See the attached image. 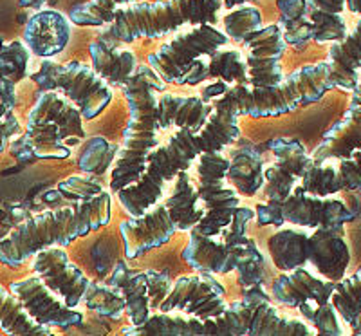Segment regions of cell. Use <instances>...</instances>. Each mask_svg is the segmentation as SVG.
I'll return each mask as SVG.
<instances>
[{"label":"cell","instance_id":"6da1fadb","mask_svg":"<svg viewBox=\"0 0 361 336\" xmlns=\"http://www.w3.org/2000/svg\"><path fill=\"white\" fill-rule=\"evenodd\" d=\"M237 118L228 109H215L206 127L199 134L192 128H179L170 138L169 145L157 147L148 157V167L141 179L134 185L119 190V203L130 217H140L147 210L157 205L163 196V186L177 177L183 170H188L192 161L202 152L224 150L235 143L240 136Z\"/></svg>","mask_w":361,"mask_h":336},{"label":"cell","instance_id":"7a4b0ae2","mask_svg":"<svg viewBox=\"0 0 361 336\" xmlns=\"http://www.w3.org/2000/svg\"><path fill=\"white\" fill-rule=\"evenodd\" d=\"M111 222V196L102 192L80 205L51 210L17 226L0 242V260L18 266L29 257L51 246H69Z\"/></svg>","mask_w":361,"mask_h":336},{"label":"cell","instance_id":"3957f363","mask_svg":"<svg viewBox=\"0 0 361 336\" xmlns=\"http://www.w3.org/2000/svg\"><path fill=\"white\" fill-rule=\"evenodd\" d=\"M164 87L166 82L150 66L137 67L134 76L123 85L130 116L123 132V147L112 168V192L118 193L125 186L137 183L147 170L152 150L159 147L156 92H163Z\"/></svg>","mask_w":361,"mask_h":336},{"label":"cell","instance_id":"277c9868","mask_svg":"<svg viewBox=\"0 0 361 336\" xmlns=\"http://www.w3.org/2000/svg\"><path fill=\"white\" fill-rule=\"evenodd\" d=\"M224 8L222 0H157L121 6L114 20L98 35L111 45L137 38H159L186 24H215Z\"/></svg>","mask_w":361,"mask_h":336},{"label":"cell","instance_id":"5b68a950","mask_svg":"<svg viewBox=\"0 0 361 336\" xmlns=\"http://www.w3.org/2000/svg\"><path fill=\"white\" fill-rule=\"evenodd\" d=\"M331 83L329 62L304 66L291 73L282 83L273 87L235 85L228 95L215 100V109H228L235 116L251 118H276L293 112L300 105H312L320 102Z\"/></svg>","mask_w":361,"mask_h":336},{"label":"cell","instance_id":"8992f818","mask_svg":"<svg viewBox=\"0 0 361 336\" xmlns=\"http://www.w3.org/2000/svg\"><path fill=\"white\" fill-rule=\"evenodd\" d=\"M255 215L257 212L251 208H238L224 242H215L212 237L199 234L193 228L190 232L188 246L183 251V258L195 271L217 275L237 271L238 284L243 289L264 284L266 260L253 239L246 235L247 222Z\"/></svg>","mask_w":361,"mask_h":336},{"label":"cell","instance_id":"52a82bcc","mask_svg":"<svg viewBox=\"0 0 361 336\" xmlns=\"http://www.w3.org/2000/svg\"><path fill=\"white\" fill-rule=\"evenodd\" d=\"M199 199L201 197L192 186L188 172L183 170L177 174L169 201L154 205L140 217H130L119 224L127 258H137L154 248L163 246L176 232H192L206 213V210L197 208Z\"/></svg>","mask_w":361,"mask_h":336},{"label":"cell","instance_id":"ba28073f","mask_svg":"<svg viewBox=\"0 0 361 336\" xmlns=\"http://www.w3.org/2000/svg\"><path fill=\"white\" fill-rule=\"evenodd\" d=\"M224 31L237 44L246 45L247 67L251 87H273L283 82L280 60L288 47L280 25L271 24L262 28V13L253 6L243 4L231 9L224 18Z\"/></svg>","mask_w":361,"mask_h":336},{"label":"cell","instance_id":"9c48e42d","mask_svg":"<svg viewBox=\"0 0 361 336\" xmlns=\"http://www.w3.org/2000/svg\"><path fill=\"white\" fill-rule=\"evenodd\" d=\"M40 90H62L82 111L83 119H94L112 102V89L92 67L80 62L56 64L44 58L40 69L31 76Z\"/></svg>","mask_w":361,"mask_h":336},{"label":"cell","instance_id":"30bf717a","mask_svg":"<svg viewBox=\"0 0 361 336\" xmlns=\"http://www.w3.org/2000/svg\"><path fill=\"white\" fill-rule=\"evenodd\" d=\"M304 320L282 318L271 302H231L224 315L202 320L201 336H311Z\"/></svg>","mask_w":361,"mask_h":336},{"label":"cell","instance_id":"8fae6325","mask_svg":"<svg viewBox=\"0 0 361 336\" xmlns=\"http://www.w3.org/2000/svg\"><path fill=\"white\" fill-rule=\"evenodd\" d=\"M257 222L260 226H282L283 222L304 228H341L354 219L350 208L340 199L316 196L304 186L293 190L283 201H267L257 205Z\"/></svg>","mask_w":361,"mask_h":336},{"label":"cell","instance_id":"7c38bea8","mask_svg":"<svg viewBox=\"0 0 361 336\" xmlns=\"http://www.w3.org/2000/svg\"><path fill=\"white\" fill-rule=\"evenodd\" d=\"M228 168L230 160L222 150L202 152L199 156V197L204 201L206 213L195 230L208 237H215L226 226H230L235 213L240 208L237 192L226 185Z\"/></svg>","mask_w":361,"mask_h":336},{"label":"cell","instance_id":"4fadbf2b","mask_svg":"<svg viewBox=\"0 0 361 336\" xmlns=\"http://www.w3.org/2000/svg\"><path fill=\"white\" fill-rule=\"evenodd\" d=\"M230 40L228 33L214 24H199L188 33L161 45L156 53L148 56V66L166 83H177L197 58L214 54Z\"/></svg>","mask_w":361,"mask_h":336},{"label":"cell","instance_id":"5bb4252c","mask_svg":"<svg viewBox=\"0 0 361 336\" xmlns=\"http://www.w3.org/2000/svg\"><path fill=\"white\" fill-rule=\"evenodd\" d=\"M226 289L214 273L199 271L197 275H183L173 282L172 292L161 304L159 311H183L202 320L224 315L230 304H226Z\"/></svg>","mask_w":361,"mask_h":336},{"label":"cell","instance_id":"9a60e30c","mask_svg":"<svg viewBox=\"0 0 361 336\" xmlns=\"http://www.w3.org/2000/svg\"><path fill=\"white\" fill-rule=\"evenodd\" d=\"M269 152L275 156V164L266 168V185L264 193L267 201L280 203L288 199L295 190V181H302L314 167V160L305 152L298 140L275 138L267 143Z\"/></svg>","mask_w":361,"mask_h":336},{"label":"cell","instance_id":"2e32d148","mask_svg":"<svg viewBox=\"0 0 361 336\" xmlns=\"http://www.w3.org/2000/svg\"><path fill=\"white\" fill-rule=\"evenodd\" d=\"M33 270L58 296H62L69 308L85 302L94 287V282H90L82 270L71 263L63 246H51L38 251L35 255Z\"/></svg>","mask_w":361,"mask_h":336},{"label":"cell","instance_id":"e0dca14e","mask_svg":"<svg viewBox=\"0 0 361 336\" xmlns=\"http://www.w3.org/2000/svg\"><path fill=\"white\" fill-rule=\"evenodd\" d=\"M9 289L33 316L37 322L47 328L69 329L83 324V315L69 308L63 299L60 300L56 293L42 280V277H27L9 284Z\"/></svg>","mask_w":361,"mask_h":336},{"label":"cell","instance_id":"ac0fdd59","mask_svg":"<svg viewBox=\"0 0 361 336\" xmlns=\"http://www.w3.org/2000/svg\"><path fill=\"white\" fill-rule=\"evenodd\" d=\"M357 150H361V80L353 90L350 107L343 118L325 132L324 141L312 152V160L314 164L349 160Z\"/></svg>","mask_w":361,"mask_h":336},{"label":"cell","instance_id":"d6986e66","mask_svg":"<svg viewBox=\"0 0 361 336\" xmlns=\"http://www.w3.org/2000/svg\"><path fill=\"white\" fill-rule=\"evenodd\" d=\"M73 22L63 13L44 9L29 18L24 29V42L31 53L40 58H53L62 53L71 40Z\"/></svg>","mask_w":361,"mask_h":336},{"label":"cell","instance_id":"ffe728a7","mask_svg":"<svg viewBox=\"0 0 361 336\" xmlns=\"http://www.w3.org/2000/svg\"><path fill=\"white\" fill-rule=\"evenodd\" d=\"M334 289L336 282L329 279H316L302 266L293 271H283L280 277H276L271 287V296L282 306L300 308L307 300H314L318 304L331 302Z\"/></svg>","mask_w":361,"mask_h":336},{"label":"cell","instance_id":"44dd1931","mask_svg":"<svg viewBox=\"0 0 361 336\" xmlns=\"http://www.w3.org/2000/svg\"><path fill=\"white\" fill-rule=\"evenodd\" d=\"M11 154L20 163L35 160H67L69 145L63 143L60 125L54 121H27V131L11 143Z\"/></svg>","mask_w":361,"mask_h":336},{"label":"cell","instance_id":"7402d4cb","mask_svg":"<svg viewBox=\"0 0 361 336\" xmlns=\"http://www.w3.org/2000/svg\"><path fill=\"white\" fill-rule=\"evenodd\" d=\"M27 121H54L60 125L62 140L66 145H78L85 138L83 116L78 107L66 95H58L56 90H42L37 103L27 114Z\"/></svg>","mask_w":361,"mask_h":336},{"label":"cell","instance_id":"603a6c76","mask_svg":"<svg viewBox=\"0 0 361 336\" xmlns=\"http://www.w3.org/2000/svg\"><path fill=\"white\" fill-rule=\"evenodd\" d=\"M340 230L341 228H316L309 237V263L333 282L345 279L350 264V250Z\"/></svg>","mask_w":361,"mask_h":336},{"label":"cell","instance_id":"cb8c5ba5","mask_svg":"<svg viewBox=\"0 0 361 336\" xmlns=\"http://www.w3.org/2000/svg\"><path fill=\"white\" fill-rule=\"evenodd\" d=\"M302 186L316 196H334L341 190L361 192V150L349 160H340L336 167L314 164L302 179Z\"/></svg>","mask_w":361,"mask_h":336},{"label":"cell","instance_id":"d4e9b609","mask_svg":"<svg viewBox=\"0 0 361 336\" xmlns=\"http://www.w3.org/2000/svg\"><path fill=\"white\" fill-rule=\"evenodd\" d=\"M215 107L199 96L163 95L157 100V125L159 128H192L195 134L206 127Z\"/></svg>","mask_w":361,"mask_h":336},{"label":"cell","instance_id":"484cf974","mask_svg":"<svg viewBox=\"0 0 361 336\" xmlns=\"http://www.w3.org/2000/svg\"><path fill=\"white\" fill-rule=\"evenodd\" d=\"M329 66L333 87L354 90L360 83L361 67V20L347 33L343 40H338L329 47Z\"/></svg>","mask_w":361,"mask_h":336},{"label":"cell","instance_id":"4316f807","mask_svg":"<svg viewBox=\"0 0 361 336\" xmlns=\"http://www.w3.org/2000/svg\"><path fill=\"white\" fill-rule=\"evenodd\" d=\"M92 69L111 85L123 87L137 71V58L132 51H119L105 40L90 42L89 45Z\"/></svg>","mask_w":361,"mask_h":336},{"label":"cell","instance_id":"83f0119b","mask_svg":"<svg viewBox=\"0 0 361 336\" xmlns=\"http://www.w3.org/2000/svg\"><path fill=\"white\" fill-rule=\"evenodd\" d=\"M119 292L123 293L127 300V315L132 325L143 324L150 318V299H148L147 271L130 270L125 263H119L114 268L111 282Z\"/></svg>","mask_w":361,"mask_h":336},{"label":"cell","instance_id":"f1b7e54d","mask_svg":"<svg viewBox=\"0 0 361 336\" xmlns=\"http://www.w3.org/2000/svg\"><path fill=\"white\" fill-rule=\"evenodd\" d=\"M226 179L246 197H253L266 185V168L255 148H237L230 160Z\"/></svg>","mask_w":361,"mask_h":336},{"label":"cell","instance_id":"f546056e","mask_svg":"<svg viewBox=\"0 0 361 336\" xmlns=\"http://www.w3.org/2000/svg\"><path fill=\"white\" fill-rule=\"evenodd\" d=\"M347 0H309V17L314 25V38L318 44L343 40L347 37V24L343 9Z\"/></svg>","mask_w":361,"mask_h":336},{"label":"cell","instance_id":"4dcf8cb0","mask_svg":"<svg viewBox=\"0 0 361 336\" xmlns=\"http://www.w3.org/2000/svg\"><path fill=\"white\" fill-rule=\"evenodd\" d=\"M276 270L293 271L309 263V235L300 230H280L267 241Z\"/></svg>","mask_w":361,"mask_h":336},{"label":"cell","instance_id":"1f68e13d","mask_svg":"<svg viewBox=\"0 0 361 336\" xmlns=\"http://www.w3.org/2000/svg\"><path fill=\"white\" fill-rule=\"evenodd\" d=\"M202 318L159 311L140 325L123 329L127 336H201Z\"/></svg>","mask_w":361,"mask_h":336},{"label":"cell","instance_id":"d6a6232c","mask_svg":"<svg viewBox=\"0 0 361 336\" xmlns=\"http://www.w3.org/2000/svg\"><path fill=\"white\" fill-rule=\"evenodd\" d=\"M0 328L15 336H53V331L29 315L24 304L6 287L0 289Z\"/></svg>","mask_w":361,"mask_h":336},{"label":"cell","instance_id":"836d02e7","mask_svg":"<svg viewBox=\"0 0 361 336\" xmlns=\"http://www.w3.org/2000/svg\"><path fill=\"white\" fill-rule=\"evenodd\" d=\"M280 8V25L283 37L296 49L307 45L314 38V25L309 17V0H276Z\"/></svg>","mask_w":361,"mask_h":336},{"label":"cell","instance_id":"e575fe53","mask_svg":"<svg viewBox=\"0 0 361 336\" xmlns=\"http://www.w3.org/2000/svg\"><path fill=\"white\" fill-rule=\"evenodd\" d=\"M137 0H89L71 9L69 18L74 25H109L121 6L134 4Z\"/></svg>","mask_w":361,"mask_h":336},{"label":"cell","instance_id":"d590c367","mask_svg":"<svg viewBox=\"0 0 361 336\" xmlns=\"http://www.w3.org/2000/svg\"><path fill=\"white\" fill-rule=\"evenodd\" d=\"M208 64L212 78H221L228 83L235 82L238 85L250 83V67L238 49L215 51L214 54H209Z\"/></svg>","mask_w":361,"mask_h":336},{"label":"cell","instance_id":"8d00e7d4","mask_svg":"<svg viewBox=\"0 0 361 336\" xmlns=\"http://www.w3.org/2000/svg\"><path fill=\"white\" fill-rule=\"evenodd\" d=\"M331 300L336 306L341 318L353 328L357 316L361 315V268L354 275L336 282V289Z\"/></svg>","mask_w":361,"mask_h":336},{"label":"cell","instance_id":"74e56055","mask_svg":"<svg viewBox=\"0 0 361 336\" xmlns=\"http://www.w3.org/2000/svg\"><path fill=\"white\" fill-rule=\"evenodd\" d=\"M85 306L90 311H96L98 315L107 316V318H121L123 313H127V300L123 293L118 287L105 286V284H94L92 292L85 299Z\"/></svg>","mask_w":361,"mask_h":336},{"label":"cell","instance_id":"f35d334b","mask_svg":"<svg viewBox=\"0 0 361 336\" xmlns=\"http://www.w3.org/2000/svg\"><path fill=\"white\" fill-rule=\"evenodd\" d=\"M31 58V49L27 44L20 40L4 42L0 53V66H2V80L11 83H20L27 74V64Z\"/></svg>","mask_w":361,"mask_h":336},{"label":"cell","instance_id":"ab89813d","mask_svg":"<svg viewBox=\"0 0 361 336\" xmlns=\"http://www.w3.org/2000/svg\"><path fill=\"white\" fill-rule=\"evenodd\" d=\"M338 309L336 306L331 302H325V304H318L312 313V318L311 322L314 324L316 332L318 335H325V336H340L343 335L340 328V320H338Z\"/></svg>","mask_w":361,"mask_h":336},{"label":"cell","instance_id":"60d3db41","mask_svg":"<svg viewBox=\"0 0 361 336\" xmlns=\"http://www.w3.org/2000/svg\"><path fill=\"white\" fill-rule=\"evenodd\" d=\"M147 286H148V299H150V309L159 311L161 304L170 295L173 287V280L170 279L169 273H161L156 270H147Z\"/></svg>","mask_w":361,"mask_h":336},{"label":"cell","instance_id":"b9f144b4","mask_svg":"<svg viewBox=\"0 0 361 336\" xmlns=\"http://www.w3.org/2000/svg\"><path fill=\"white\" fill-rule=\"evenodd\" d=\"M99 140H102V138H96V140L89 141V143H87V147L83 148L82 154H80L78 163H80V168H82L83 172L103 174L109 168V164H111L112 156L103 157L102 154H99V150H98Z\"/></svg>","mask_w":361,"mask_h":336},{"label":"cell","instance_id":"7bdbcfd3","mask_svg":"<svg viewBox=\"0 0 361 336\" xmlns=\"http://www.w3.org/2000/svg\"><path fill=\"white\" fill-rule=\"evenodd\" d=\"M208 78H212L209 64H204L201 58H197V60L190 66V69L186 71L185 76L177 82V85H197V83L204 82V80Z\"/></svg>","mask_w":361,"mask_h":336},{"label":"cell","instance_id":"ee69618b","mask_svg":"<svg viewBox=\"0 0 361 336\" xmlns=\"http://www.w3.org/2000/svg\"><path fill=\"white\" fill-rule=\"evenodd\" d=\"M20 132V124L18 118L15 116V111H4L2 112V150L8 148V141L11 136Z\"/></svg>","mask_w":361,"mask_h":336},{"label":"cell","instance_id":"f6af8a7d","mask_svg":"<svg viewBox=\"0 0 361 336\" xmlns=\"http://www.w3.org/2000/svg\"><path fill=\"white\" fill-rule=\"evenodd\" d=\"M15 83L2 80L0 83V100H2V109L4 111H13L17 107V92H15Z\"/></svg>","mask_w":361,"mask_h":336},{"label":"cell","instance_id":"bcb514c9","mask_svg":"<svg viewBox=\"0 0 361 336\" xmlns=\"http://www.w3.org/2000/svg\"><path fill=\"white\" fill-rule=\"evenodd\" d=\"M230 89L231 87L228 85V82H224V80L219 78L217 82H214L212 85H208L204 90H202L201 98L204 100V102H209V100H221L222 96L228 95V90Z\"/></svg>","mask_w":361,"mask_h":336},{"label":"cell","instance_id":"7dc6e473","mask_svg":"<svg viewBox=\"0 0 361 336\" xmlns=\"http://www.w3.org/2000/svg\"><path fill=\"white\" fill-rule=\"evenodd\" d=\"M347 9H349L350 13L361 15V0H347Z\"/></svg>","mask_w":361,"mask_h":336},{"label":"cell","instance_id":"c3c4849f","mask_svg":"<svg viewBox=\"0 0 361 336\" xmlns=\"http://www.w3.org/2000/svg\"><path fill=\"white\" fill-rule=\"evenodd\" d=\"M18 2H20V6H24V8H40L45 0H18Z\"/></svg>","mask_w":361,"mask_h":336},{"label":"cell","instance_id":"681fc988","mask_svg":"<svg viewBox=\"0 0 361 336\" xmlns=\"http://www.w3.org/2000/svg\"><path fill=\"white\" fill-rule=\"evenodd\" d=\"M247 2H253V0H224V8H237V6L247 4Z\"/></svg>","mask_w":361,"mask_h":336},{"label":"cell","instance_id":"f907efd6","mask_svg":"<svg viewBox=\"0 0 361 336\" xmlns=\"http://www.w3.org/2000/svg\"><path fill=\"white\" fill-rule=\"evenodd\" d=\"M353 332L354 335H357V336H361V315L357 316V320H356V324L353 325Z\"/></svg>","mask_w":361,"mask_h":336}]
</instances>
